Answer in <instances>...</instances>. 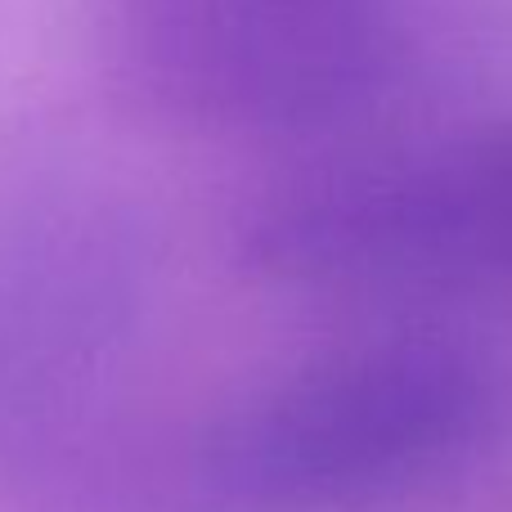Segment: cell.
<instances>
[{"label": "cell", "instance_id": "7a4b0ae2", "mask_svg": "<svg viewBox=\"0 0 512 512\" xmlns=\"http://www.w3.org/2000/svg\"><path fill=\"white\" fill-rule=\"evenodd\" d=\"M248 252L315 288H512V117L283 189Z\"/></svg>", "mask_w": 512, "mask_h": 512}, {"label": "cell", "instance_id": "6da1fadb", "mask_svg": "<svg viewBox=\"0 0 512 512\" xmlns=\"http://www.w3.org/2000/svg\"><path fill=\"white\" fill-rule=\"evenodd\" d=\"M508 378L450 342H364L230 405L198 445L216 512H364L477 463L508 427Z\"/></svg>", "mask_w": 512, "mask_h": 512}]
</instances>
